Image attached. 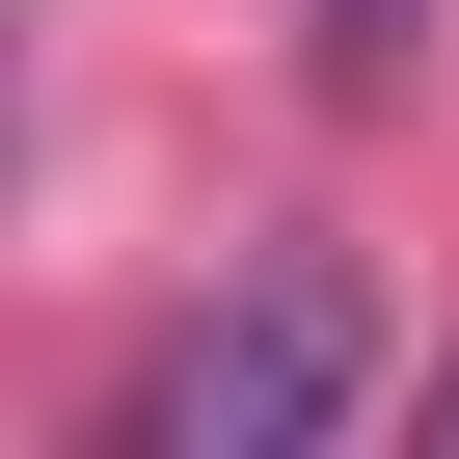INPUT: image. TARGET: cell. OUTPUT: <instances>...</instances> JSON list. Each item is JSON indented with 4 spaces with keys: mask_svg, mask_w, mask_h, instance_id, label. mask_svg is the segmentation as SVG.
<instances>
[{
    "mask_svg": "<svg viewBox=\"0 0 459 459\" xmlns=\"http://www.w3.org/2000/svg\"><path fill=\"white\" fill-rule=\"evenodd\" d=\"M351 378H378L351 271H244V298H189V325L135 351L108 459H325V432H351Z\"/></svg>",
    "mask_w": 459,
    "mask_h": 459,
    "instance_id": "1",
    "label": "cell"
},
{
    "mask_svg": "<svg viewBox=\"0 0 459 459\" xmlns=\"http://www.w3.org/2000/svg\"><path fill=\"white\" fill-rule=\"evenodd\" d=\"M405 28H432V0H325V55H351V82H405Z\"/></svg>",
    "mask_w": 459,
    "mask_h": 459,
    "instance_id": "2",
    "label": "cell"
}]
</instances>
